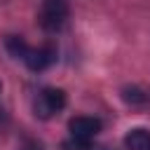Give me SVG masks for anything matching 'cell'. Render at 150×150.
<instances>
[{
    "mask_svg": "<svg viewBox=\"0 0 150 150\" xmlns=\"http://www.w3.org/2000/svg\"><path fill=\"white\" fill-rule=\"evenodd\" d=\"M70 14L68 0H42L40 5V26L47 33H56L66 26Z\"/></svg>",
    "mask_w": 150,
    "mask_h": 150,
    "instance_id": "6da1fadb",
    "label": "cell"
},
{
    "mask_svg": "<svg viewBox=\"0 0 150 150\" xmlns=\"http://www.w3.org/2000/svg\"><path fill=\"white\" fill-rule=\"evenodd\" d=\"M66 91L63 89H56V87H45L38 96H35V103H33V110L40 120H49L54 115H59L63 108H66Z\"/></svg>",
    "mask_w": 150,
    "mask_h": 150,
    "instance_id": "7a4b0ae2",
    "label": "cell"
},
{
    "mask_svg": "<svg viewBox=\"0 0 150 150\" xmlns=\"http://www.w3.org/2000/svg\"><path fill=\"white\" fill-rule=\"evenodd\" d=\"M103 124L98 117H89V115H77L68 122V131L70 138H80V141H91L101 134Z\"/></svg>",
    "mask_w": 150,
    "mask_h": 150,
    "instance_id": "3957f363",
    "label": "cell"
},
{
    "mask_svg": "<svg viewBox=\"0 0 150 150\" xmlns=\"http://www.w3.org/2000/svg\"><path fill=\"white\" fill-rule=\"evenodd\" d=\"M56 61V49L52 45H42V47H30L23 56V63L28 66V70L33 73H40L45 68H49L52 63Z\"/></svg>",
    "mask_w": 150,
    "mask_h": 150,
    "instance_id": "277c9868",
    "label": "cell"
},
{
    "mask_svg": "<svg viewBox=\"0 0 150 150\" xmlns=\"http://www.w3.org/2000/svg\"><path fill=\"white\" fill-rule=\"evenodd\" d=\"M124 148L127 150H150V131L143 127L129 129L124 136Z\"/></svg>",
    "mask_w": 150,
    "mask_h": 150,
    "instance_id": "5b68a950",
    "label": "cell"
},
{
    "mask_svg": "<svg viewBox=\"0 0 150 150\" xmlns=\"http://www.w3.org/2000/svg\"><path fill=\"white\" fill-rule=\"evenodd\" d=\"M5 47H7V52H9L14 59H21V61H23L26 52L30 49V45H26V40L19 38V35H9V38L5 40Z\"/></svg>",
    "mask_w": 150,
    "mask_h": 150,
    "instance_id": "8992f818",
    "label": "cell"
},
{
    "mask_svg": "<svg viewBox=\"0 0 150 150\" xmlns=\"http://www.w3.org/2000/svg\"><path fill=\"white\" fill-rule=\"evenodd\" d=\"M122 98L127 101V103H143L145 101V94H143V89H138V87H124L122 89Z\"/></svg>",
    "mask_w": 150,
    "mask_h": 150,
    "instance_id": "52a82bcc",
    "label": "cell"
},
{
    "mask_svg": "<svg viewBox=\"0 0 150 150\" xmlns=\"http://www.w3.org/2000/svg\"><path fill=\"white\" fill-rule=\"evenodd\" d=\"M63 150H91V141H80V138H68L61 145Z\"/></svg>",
    "mask_w": 150,
    "mask_h": 150,
    "instance_id": "ba28073f",
    "label": "cell"
}]
</instances>
